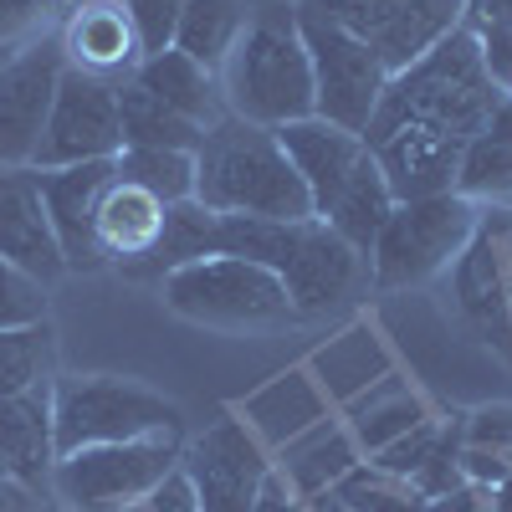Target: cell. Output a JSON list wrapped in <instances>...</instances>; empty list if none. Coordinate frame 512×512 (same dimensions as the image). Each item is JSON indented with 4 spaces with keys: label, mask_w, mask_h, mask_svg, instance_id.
Listing matches in <instances>:
<instances>
[{
    "label": "cell",
    "mask_w": 512,
    "mask_h": 512,
    "mask_svg": "<svg viewBox=\"0 0 512 512\" xmlns=\"http://www.w3.org/2000/svg\"><path fill=\"white\" fill-rule=\"evenodd\" d=\"M497 103L502 88L487 77L482 47L466 26L395 72L364 128V144L379 159L395 200L456 190L461 154Z\"/></svg>",
    "instance_id": "1"
},
{
    "label": "cell",
    "mask_w": 512,
    "mask_h": 512,
    "mask_svg": "<svg viewBox=\"0 0 512 512\" xmlns=\"http://www.w3.org/2000/svg\"><path fill=\"white\" fill-rule=\"evenodd\" d=\"M195 200L216 216H251V221H308L313 195L287 159L277 128L246 123L226 113L205 128L195 149Z\"/></svg>",
    "instance_id": "2"
},
{
    "label": "cell",
    "mask_w": 512,
    "mask_h": 512,
    "mask_svg": "<svg viewBox=\"0 0 512 512\" xmlns=\"http://www.w3.org/2000/svg\"><path fill=\"white\" fill-rule=\"evenodd\" d=\"M277 139L313 195V216L369 256L384 216L395 210V190L384 180L379 159L369 154L364 134H349V128L313 113L303 123L277 128Z\"/></svg>",
    "instance_id": "3"
},
{
    "label": "cell",
    "mask_w": 512,
    "mask_h": 512,
    "mask_svg": "<svg viewBox=\"0 0 512 512\" xmlns=\"http://www.w3.org/2000/svg\"><path fill=\"white\" fill-rule=\"evenodd\" d=\"M216 251L251 256L267 272L282 277L297 318H323L344 308L364 282V251H354L333 226L318 216L308 221H251V216H221L216 221Z\"/></svg>",
    "instance_id": "4"
},
{
    "label": "cell",
    "mask_w": 512,
    "mask_h": 512,
    "mask_svg": "<svg viewBox=\"0 0 512 512\" xmlns=\"http://www.w3.org/2000/svg\"><path fill=\"white\" fill-rule=\"evenodd\" d=\"M216 77H221L226 113L246 123L287 128L318 113L313 62L303 47V31H297V6H267L246 16L236 47Z\"/></svg>",
    "instance_id": "5"
},
{
    "label": "cell",
    "mask_w": 512,
    "mask_h": 512,
    "mask_svg": "<svg viewBox=\"0 0 512 512\" xmlns=\"http://www.w3.org/2000/svg\"><path fill=\"white\" fill-rule=\"evenodd\" d=\"M477 221H482V205L456 190L395 200V210L384 216V226L364 256L369 282L379 292H405V287H425V282L446 277L461 246L472 241Z\"/></svg>",
    "instance_id": "6"
},
{
    "label": "cell",
    "mask_w": 512,
    "mask_h": 512,
    "mask_svg": "<svg viewBox=\"0 0 512 512\" xmlns=\"http://www.w3.org/2000/svg\"><path fill=\"white\" fill-rule=\"evenodd\" d=\"M159 292L169 313H180L200 328H226V333H267L297 318L277 272H267L251 256H226V251L169 272Z\"/></svg>",
    "instance_id": "7"
},
{
    "label": "cell",
    "mask_w": 512,
    "mask_h": 512,
    "mask_svg": "<svg viewBox=\"0 0 512 512\" xmlns=\"http://www.w3.org/2000/svg\"><path fill=\"white\" fill-rule=\"evenodd\" d=\"M52 415H57V456L108 441H139L154 431H185V415L175 400L118 374L52 379Z\"/></svg>",
    "instance_id": "8"
},
{
    "label": "cell",
    "mask_w": 512,
    "mask_h": 512,
    "mask_svg": "<svg viewBox=\"0 0 512 512\" xmlns=\"http://www.w3.org/2000/svg\"><path fill=\"white\" fill-rule=\"evenodd\" d=\"M180 431H154L139 441H108V446H82L62 451L52 466V492L67 512H113L128 502H144L149 487L180 466Z\"/></svg>",
    "instance_id": "9"
},
{
    "label": "cell",
    "mask_w": 512,
    "mask_h": 512,
    "mask_svg": "<svg viewBox=\"0 0 512 512\" xmlns=\"http://www.w3.org/2000/svg\"><path fill=\"white\" fill-rule=\"evenodd\" d=\"M451 303L477 344L512 359V205H482L472 241L451 262Z\"/></svg>",
    "instance_id": "10"
},
{
    "label": "cell",
    "mask_w": 512,
    "mask_h": 512,
    "mask_svg": "<svg viewBox=\"0 0 512 512\" xmlns=\"http://www.w3.org/2000/svg\"><path fill=\"white\" fill-rule=\"evenodd\" d=\"M297 31H303V47L313 62L318 118L349 128V134H364L384 88H390V67L369 52V41H359L354 31L313 11H297Z\"/></svg>",
    "instance_id": "11"
},
{
    "label": "cell",
    "mask_w": 512,
    "mask_h": 512,
    "mask_svg": "<svg viewBox=\"0 0 512 512\" xmlns=\"http://www.w3.org/2000/svg\"><path fill=\"white\" fill-rule=\"evenodd\" d=\"M292 6L369 41V52L390 67V77L461 26V0H292Z\"/></svg>",
    "instance_id": "12"
},
{
    "label": "cell",
    "mask_w": 512,
    "mask_h": 512,
    "mask_svg": "<svg viewBox=\"0 0 512 512\" xmlns=\"http://www.w3.org/2000/svg\"><path fill=\"white\" fill-rule=\"evenodd\" d=\"M123 149V118H118V82L88 77L67 67L57 82V98L41 128V144L31 169H62V164H88V159H118Z\"/></svg>",
    "instance_id": "13"
},
{
    "label": "cell",
    "mask_w": 512,
    "mask_h": 512,
    "mask_svg": "<svg viewBox=\"0 0 512 512\" xmlns=\"http://www.w3.org/2000/svg\"><path fill=\"white\" fill-rule=\"evenodd\" d=\"M180 466L195 482L200 512H251L256 497H262L267 477H272V461L267 446L251 436V425L236 415H221L216 425L180 451Z\"/></svg>",
    "instance_id": "14"
},
{
    "label": "cell",
    "mask_w": 512,
    "mask_h": 512,
    "mask_svg": "<svg viewBox=\"0 0 512 512\" xmlns=\"http://www.w3.org/2000/svg\"><path fill=\"white\" fill-rule=\"evenodd\" d=\"M67 72L62 41L41 36L16 47V57L0 67V164H31L41 128H47L57 82Z\"/></svg>",
    "instance_id": "15"
},
{
    "label": "cell",
    "mask_w": 512,
    "mask_h": 512,
    "mask_svg": "<svg viewBox=\"0 0 512 512\" xmlns=\"http://www.w3.org/2000/svg\"><path fill=\"white\" fill-rule=\"evenodd\" d=\"M113 175H118L113 159L36 169V185H41V200H47V216H52V231H57L67 272H98L103 267V251H98V236H93V216H98V200L113 185Z\"/></svg>",
    "instance_id": "16"
},
{
    "label": "cell",
    "mask_w": 512,
    "mask_h": 512,
    "mask_svg": "<svg viewBox=\"0 0 512 512\" xmlns=\"http://www.w3.org/2000/svg\"><path fill=\"white\" fill-rule=\"evenodd\" d=\"M0 256L11 267H21L26 277H36L41 287L67 277L62 246H57V231H52L47 200H41L31 164H0Z\"/></svg>",
    "instance_id": "17"
},
{
    "label": "cell",
    "mask_w": 512,
    "mask_h": 512,
    "mask_svg": "<svg viewBox=\"0 0 512 512\" xmlns=\"http://www.w3.org/2000/svg\"><path fill=\"white\" fill-rule=\"evenodd\" d=\"M57 41H62L67 67L88 72V77H108V82H128L134 67L144 62L134 21H128L118 0H77Z\"/></svg>",
    "instance_id": "18"
},
{
    "label": "cell",
    "mask_w": 512,
    "mask_h": 512,
    "mask_svg": "<svg viewBox=\"0 0 512 512\" xmlns=\"http://www.w3.org/2000/svg\"><path fill=\"white\" fill-rule=\"evenodd\" d=\"M0 461L26 482V487H47L52 466H57V415H52V384L0 400Z\"/></svg>",
    "instance_id": "19"
},
{
    "label": "cell",
    "mask_w": 512,
    "mask_h": 512,
    "mask_svg": "<svg viewBox=\"0 0 512 512\" xmlns=\"http://www.w3.org/2000/svg\"><path fill=\"white\" fill-rule=\"evenodd\" d=\"M164 210H169L164 200H154L149 190L113 175V185L98 200V216H93V236H98L103 262H118V267L139 262V256L154 246L159 226H164Z\"/></svg>",
    "instance_id": "20"
},
{
    "label": "cell",
    "mask_w": 512,
    "mask_h": 512,
    "mask_svg": "<svg viewBox=\"0 0 512 512\" xmlns=\"http://www.w3.org/2000/svg\"><path fill=\"white\" fill-rule=\"evenodd\" d=\"M134 82L144 93H154L164 108H175L185 113L190 123L210 128V123H221L226 118V98H221V77L216 72H205L200 62H190L185 52L175 47H164L154 57H144L134 67Z\"/></svg>",
    "instance_id": "21"
},
{
    "label": "cell",
    "mask_w": 512,
    "mask_h": 512,
    "mask_svg": "<svg viewBox=\"0 0 512 512\" xmlns=\"http://www.w3.org/2000/svg\"><path fill=\"white\" fill-rule=\"evenodd\" d=\"M216 210H205L200 200H180L164 210V226L154 236V246L139 256V262H128L123 277L134 282H164L169 272H180L200 256H216Z\"/></svg>",
    "instance_id": "22"
},
{
    "label": "cell",
    "mask_w": 512,
    "mask_h": 512,
    "mask_svg": "<svg viewBox=\"0 0 512 512\" xmlns=\"http://www.w3.org/2000/svg\"><path fill=\"white\" fill-rule=\"evenodd\" d=\"M456 195L477 205H512V93L487 113L456 169Z\"/></svg>",
    "instance_id": "23"
},
{
    "label": "cell",
    "mask_w": 512,
    "mask_h": 512,
    "mask_svg": "<svg viewBox=\"0 0 512 512\" xmlns=\"http://www.w3.org/2000/svg\"><path fill=\"white\" fill-rule=\"evenodd\" d=\"M359 456L364 451H359L354 431H344V425H313L303 441L287 446V461L277 477L292 487V497H323L344 472H354Z\"/></svg>",
    "instance_id": "24"
},
{
    "label": "cell",
    "mask_w": 512,
    "mask_h": 512,
    "mask_svg": "<svg viewBox=\"0 0 512 512\" xmlns=\"http://www.w3.org/2000/svg\"><path fill=\"white\" fill-rule=\"evenodd\" d=\"M118 118H123V149H185V154H195L200 139H205L200 123H190L175 108H164L134 77L118 82Z\"/></svg>",
    "instance_id": "25"
},
{
    "label": "cell",
    "mask_w": 512,
    "mask_h": 512,
    "mask_svg": "<svg viewBox=\"0 0 512 512\" xmlns=\"http://www.w3.org/2000/svg\"><path fill=\"white\" fill-rule=\"evenodd\" d=\"M241 26H246L241 0H185L180 26H175V52H185L205 72H221L231 47H236V36H241Z\"/></svg>",
    "instance_id": "26"
},
{
    "label": "cell",
    "mask_w": 512,
    "mask_h": 512,
    "mask_svg": "<svg viewBox=\"0 0 512 512\" xmlns=\"http://www.w3.org/2000/svg\"><path fill=\"white\" fill-rule=\"evenodd\" d=\"M456 456H461V477L487 492L502 477H512V405H487L477 415H466Z\"/></svg>",
    "instance_id": "27"
},
{
    "label": "cell",
    "mask_w": 512,
    "mask_h": 512,
    "mask_svg": "<svg viewBox=\"0 0 512 512\" xmlns=\"http://www.w3.org/2000/svg\"><path fill=\"white\" fill-rule=\"evenodd\" d=\"M52 379H57V328L47 318L0 328V400H16Z\"/></svg>",
    "instance_id": "28"
},
{
    "label": "cell",
    "mask_w": 512,
    "mask_h": 512,
    "mask_svg": "<svg viewBox=\"0 0 512 512\" xmlns=\"http://www.w3.org/2000/svg\"><path fill=\"white\" fill-rule=\"evenodd\" d=\"M328 497L344 507V512H425V497L410 477H395V472H384V466L374 461H359L354 472H344Z\"/></svg>",
    "instance_id": "29"
},
{
    "label": "cell",
    "mask_w": 512,
    "mask_h": 512,
    "mask_svg": "<svg viewBox=\"0 0 512 512\" xmlns=\"http://www.w3.org/2000/svg\"><path fill=\"white\" fill-rule=\"evenodd\" d=\"M118 180L149 190L164 205L195 200V154L185 149H118Z\"/></svg>",
    "instance_id": "30"
},
{
    "label": "cell",
    "mask_w": 512,
    "mask_h": 512,
    "mask_svg": "<svg viewBox=\"0 0 512 512\" xmlns=\"http://www.w3.org/2000/svg\"><path fill=\"white\" fill-rule=\"evenodd\" d=\"M425 420V405L410 395V390H400V384L390 379L384 384V395H374V400H364L359 410H354V441H359V451H384L390 441H400L410 425H420Z\"/></svg>",
    "instance_id": "31"
},
{
    "label": "cell",
    "mask_w": 512,
    "mask_h": 512,
    "mask_svg": "<svg viewBox=\"0 0 512 512\" xmlns=\"http://www.w3.org/2000/svg\"><path fill=\"white\" fill-rule=\"evenodd\" d=\"M441 441H446V420H431V415H425L420 425H410L400 441H390L384 451H374L369 461L384 466V472H395V477H415L420 466L431 461V451H436Z\"/></svg>",
    "instance_id": "32"
},
{
    "label": "cell",
    "mask_w": 512,
    "mask_h": 512,
    "mask_svg": "<svg viewBox=\"0 0 512 512\" xmlns=\"http://www.w3.org/2000/svg\"><path fill=\"white\" fill-rule=\"evenodd\" d=\"M41 318H47V287L0 256V328H21Z\"/></svg>",
    "instance_id": "33"
},
{
    "label": "cell",
    "mask_w": 512,
    "mask_h": 512,
    "mask_svg": "<svg viewBox=\"0 0 512 512\" xmlns=\"http://www.w3.org/2000/svg\"><path fill=\"white\" fill-rule=\"evenodd\" d=\"M118 6L128 11V21H134V36H139L144 57L175 47V26H180L185 0H118Z\"/></svg>",
    "instance_id": "34"
},
{
    "label": "cell",
    "mask_w": 512,
    "mask_h": 512,
    "mask_svg": "<svg viewBox=\"0 0 512 512\" xmlns=\"http://www.w3.org/2000/svg\"><path fill=\"white\" fill-rule=\"evenodd\" d=\"M144 507L149 512H200V497H195V482H190L185 466H169V472L149 487Z\"/></svg>",
    "instance_id": "35"
},
{
    "label": "cell",
    "mask_w": 512,
    "mask_h": 512,
    "mask_svg": "<svg viewBox=\"0 0 512 512\" xmlns=\"http://www.w3.org/2000/svg\"><path fill=\"white\" fill-rule=\"evenodd\" d=\"M477 47H482V67H487V77L497 82L502 93H512V26L482 31V36H477Z\"/></svg>",
    "instance_id": "36"
},
{
    "label": "cell",
    "mask_w": 512,
    "mask_h": 512,
    "mask_svg": "<svg viewBox=\"0 0 512 512\" xmlns=\"http://www.w3.org/2000/svg\"><path fill=\"white\" fill-rule=\"evenodd\" d=\"M461 26L482 36L497 26H512V0H461Z\"/></svg>",
    "instance_id": "37"
},
{
    "label": "cell",
    "mask_w": 512,
    "mask_h": 512,
    "mask_svg": "<svg viewBox=\"0 0 512 512\" xmlns=\"http://www.w3.org/2000/svg\"><path fill=\"white\" fill-rule=\"evenodd\" d=\"M425 512H492V492L477 487V482H461V487L431 497V502H425Z\"/></svg>",
    "instance_id": "38"
},
{
    "label": "cell",
    "mask_w": 512,
    "mask_h": 512,
    "mask_svg": "<svg viewBox=\"0 0 512 512\" xmlns=\"http://www.w3.org/2000/svg\"><path fill=\"white\" fill-rule=\"evenodd\" d=\"M41 21V0H0V41L16 47V36H26Z\"/></svg>",
    "instance_id": "39"
},
{
    "label": "cell",
    "mask_w": 512,
    "mask_h": 512,
    "mask_svg": "<svg viewBox=\"0 0 512 512\" xmlns=\"http://www.w3.org/2000/svg\"><path fill=\"white\" fill-rule=\"evenodd\" d=\"M0 512H36V487H26L6 461H0Z\"/></svg>",
    "instance_id": "40"
},
{
    "label": "cell",
    "mask_w": 512,
    "mask_h": 512,
    "mask_svg": "<svg viewBox=\"0 0 512 512\" xmlns=\"http://www.w3.org/2000/svg\"><path fill=\"white\" fill-rule=\"evenodd\" d=\"M251 512H308V507H303V497H292V487L277 477V466H272V477H267V487H262V497H256Z\"/></svg>",
    "instance_id": "41"
},
{
    "label": "cell",
    "mask_w": 512,
    "mask_h": 512,
    "mask_svg": "<svg viewBox=\"0 0 512 512\" xmlns=\"http://www.w3.org/2000/svg\"><path fill=\"white\" fill-rule=\"evenodd\" d=\"M492 512H512V477H502L492 487Z\"/></svg>",
    "instance_id": "42"
},
{
    "label": "cell",
    "mask_w": 512,
    "mask_h": 512,
    "mask_svg": "<svg viewBox=\"0 0 512 512\" xmlns=\"http://www.w3.org/2000/svg\"><path fill=\"white\" fill-rule=\"evenodd\" d=\"M308 512H344V507H338V502L323 492V497H308Z\"/></svg>",
    "instance_id": "43"
},
{
    "label": "cell",
    "mask_w": 512,
    "mask_h": 512,
    "mask_svg": "<svg viewBox=\"0 0 512 512\" xmlns=\"http://www.w3.org/2000/svg\"><path fill=\"white\" fill-rule=\"evenodd\" d=\"M11 57H16V47H6V41H0V67H6Z\"/></svg>",
    "instance_id": "44"
}]
</instances>
